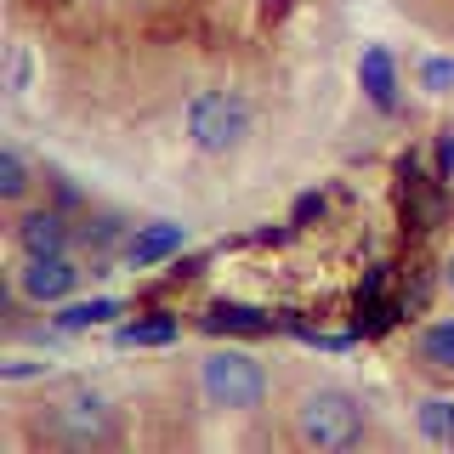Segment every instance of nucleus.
Instances as JSON below:
<instances>
[{
    "label": "nucleus",
    "instance_id": "f257e3e1",
    "mask_svg": "<svg viewBox=\"0 0 454 454\" xmlns=\"http://www.w3.org/2000/svg\"><path fill=\"white\" fill-rule=\"evenodd\" d=\"M284 432L307 454H352V449L380 443L375 409L347 380H301L295 397L284 403Z\"/></svg>",
    "mask_w": 454,
    "mask_h": 454
},
{
    "label": "nucleus",
    "instance_id": "f3484780",
    "mask_svg": "<svg viewBox=\"0 0 454 454\" xmlns=\"http://www.w3.org/2000/svg\"><path fill=\"white\" fill-rule=\"evenodd\" d=\"M12 91H23V80H28V57H23V46H12Z\"/></svg>",
    "mask_w": 454,
    "mask_h": 454
},
{
    "label": "nucleus",
    "instance_id": "f8f14e48",
    "mask_svg": "<svg viewBox=\"0 0 454 454\" xmlns=\"http://www.w3.org/2000/svg\"><path fill=\"white\" fill-rule=\"evenodd\" d=\"M125 301H114V295H91V301H63V307H51V324L63 335H80V330H91V324H103V318H120Z\"/></svg>",
    "mask_w": 454,
    "mask_h": 454
},
{
    "label": "nucleus",
    "instance_id": "0eeeda50",
    "mask_svg": "<svg viewBox=\"0 0 454 454\" xmlns=\"http://www.w3.org/2000/svg\"><path fill=\"white\" fill-rule=\"evenodd\" d=\"M358 85H364V97L375 103V114H392L403 108V68H397V57L387 46H364L358 57Z\"/></svg>",
    "mask_w": 454,
    "mask_h": 454
},
{
    "label": "nucleus",
    "instance_id": "2eb2a0df",
    "mask_svg": "<svg viewBox=\"0 0 454 454\" xmlns=\"http://www.w3.org/2000/svg\"><path fill=\"white\" fill-rule=\"evenodd\" d=\"M432 153H437L432 176L443 182V188H454V125H437V142H432Z\"/></svg>",
    "mask_w": 454,
    "mask_h": 454
},
{
    "label": "nucleus",
    "instance_id": "9b49d317",
    "mask_svg": "<svg viewBox=\"0 0 454 454\" xmlns=\"http://www.w3.org/2000/svg\"><path fill=\"white\" fill-rule=\"evenodd\" d=\"M409 415H415V432L426 443L454 449V392H420L415 403H409Z\"/></svg>",
    "mask_w": 454,
    "mask_h": 454
},
{
    "label": "nucleus",
    "instance_id": "39448f33",
    "mask_svg": "<svg viewBox=\"0 0 454 454\" xmlns=\"http://www.w3.org/2000/svg\"><path fill=\"white\" fill-rule=\"evenodd\" d=\"M91 267L80 255H18V273H12V295L28 307H63L85 290Z\"/></svg>",
    "mask_w": 454,
    "mask_h": 454
},
{
    "label": "nucleus",
    "instance_id": "9d476101",
    "mask_svg": "<svg viewBox=\"0 0 454 454\" xmlns=\"http://www.w3.org/2000/svg\"><path fill=\"white\" fill-rule=\"evenodd\" d=\"M35 188H40V170L28 165V153L18 142H6V148H0V205L23 210L28 199H35Z\"/></svg>",
    "mask_w": 454,
    "mask_h": 454
},
{
    "label": "nucleus",
    "instance_id": "f03ea898",
    "mask_svg": "<svg viewBox=\"0 0 454 454\" xmlns=\"http://www.w3.org/2000/svg\"><path fill=\"white\" fill-rule=\"evenodd\" d=\"M193 387L205 415L216 420H262L273 409V369L245 347H210L193 364Z\"/></svg>",
    "mask_w": 454,
    "mask_h": 454
},
{
    "label": "nucleus",
    "instance_id": "ddd939ff",
    "mask_svg": "<svg viewBox=\"0 0 454 454\" xmlns=\"http://www.w3.org/2000/svg\"><path fill=\"white\" fill-rule=\"evenodd\" d=\"M176 335H182V324L170 318V312H153V318H142V324H125L120 347H170Z\"/></svg>",
    "mask_w": 454,
    "mask_h": 454
},
{
    "label": "nucleus",
    "instance_id": "20e7f679",
    "mask_svg": "<svg viewBox=\"0 0 454 454\" xmlns=\"http://www.w3.org/2000/svg\"><path fill=\"white\" fill-rule=\"evenodd\" d=\"M255 97L233 91V85H199L182 103V137L199 160H233L239 148H250L255 137Z\"/></svg>",
    "mask_w": 454,
    "mask_h": 454
},
{
    "label": "nucleus",
    "instance_id": "4468645a",
    "mask_svg": "<svg viewBox=\"0 0 454 454\" xmlns=\"http://www.w3.org/2000/svg\"><path fill=\"white\" fill-rule=\"evenodd\" d=\"M420 91L426 97H449L454 91V57H420Z\"/></svg>",
    "mask_w": 454,
    "mask_h": 454
},
{
    "label": "nucleus",
    "instance_id": "7ed1b4c3",
    "mask_svg": "<svg viewBox=\"0 0 454 454\" xmlns=\"http://www.w3.org/2000/svg\"><path fill=\"white\" fill-rule=\"evenodd\" d=\"M23 415H28V437L51 449H120L125 443L120 409L85 387H68V392L46 397V403L23 409Z\"/></svg>",
    "mask_w": 454,
    "mask_h": 454
},
{
    "label": "nucleus",
    "instance_id": "423d86ee",
    "mask_svg": "<svg viewBox=\"0 0 454 454\" xmlns=\"http://www.w3.org/2000/svg\"><path fill=\"white\" fill-rule=\"evenodd\" d=\"M12 250L18 255H74L80 250V227L63 205H23L12 210Z\"/></svg>",
    "mask_w": 454,
    "mask_h": 454
},
{
    "label": "nucleus",
    "instance_id": "6e6552de",
    "mask_svg": "<svg viewBox=\"0 0 454 454\" xmlns=\"http://www.w3.org/2000/svg\"><path fill=\"white\" fill-rule=\"evenodd\" d=\"M176 250H188V227H182V222H148V227H131V239H125L120 262L137 267V273H148V267L170 262Z\"/></svg>",
    "mask_w": 454,
    "mask_h": 454
},
{
    "label": "nucleus",
    "instance_id": "1a4fd4ad",
    "mask_svg": "<svg viewBox=\"0 0 454 454\" xmlns=\"http://www.w3.org/2000/svg\"><path fill=\"white\" fill-rule=\"evenodd\" d=\"M409 352H415L420 369L454 380V318H426L415 335H409Z\"/></svg>",
    "mask_w": 454,
    "mask_h": 454
},
{
    "label": "nucleus",
    "instance_id": "dca6fc26",
    "mask_svg": "<svg viewBox=\"0 0 454 454\" xmlns=\"http://www.w3.org/2000/svg\"><path fill=\"white\" fill-rule=\"evenodd\" d=\"M324 210H330V199L324 193H301L290 210V227H307V222H324Z\"/></svg>",
    "mask_w": 454,
    "mask_h": 454
},
{
    "label": "nucleus",
    "instance_id": "a211bd4d",
    "mask_svg": "<svg viewBox=\"0 0 454 454\" xmlns=\"http://www.w3.org/2000/svg\"><path fill=\"white\" fill-rule=\"evenodd\" d=\"M443 284H449V290H454V255H449V262H443Z\"/></svg>",
    "mask_w": 454,
    "mask_h": 454
}]
</instances>
